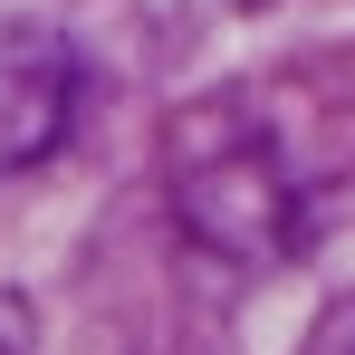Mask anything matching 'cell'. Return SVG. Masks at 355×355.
<instances>
[{
  "mask_svg": "<svg viewBox=\"0 0 355 355\" xmlns=\"http://www.w3.org/2000/svg\"><path fill=\"white\" fill-rule=\"evenodd\" d=\"M77 116V49L58 29H10L0 39V182L49 164Z\"/></svg>",
  "mask_w": 355,
  "mask_h": 355,
  "instance_id": "7a4b0ae2",
  "label": "cell"
},
{
  "mask_svg": "<svg viewBox=\"0 0 355 355\" xmlns=\"http://www.w3.org/2000/svg\"><path fill=\"white\" fill-rule=\"evenodd\" d=\"M317 173H327V154L297 144V125L279 116V87L211 96L173 125V231L211 259L269 269L297 250Z\"/></svg>",
  "mask_w": 355,
  "mask_h": 355,
  "instance_id": "6da1fadb",
  "label": "cell"
},
{
  "mask_svg": "<svg viewBox=\"0 0 355 355\" xmlns=\"http://www.w3.org/2000/svg\"><path fill=\"white\" fill-rule=\"evenodd\" d=\"M0 355H39V307L19 288H0Z\"/></svg>",
  "mask_w": 355,
  "mask_h": 355,
  "instance_id": "3957f363",
  "label": "cell"
}]
</instances>
